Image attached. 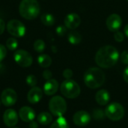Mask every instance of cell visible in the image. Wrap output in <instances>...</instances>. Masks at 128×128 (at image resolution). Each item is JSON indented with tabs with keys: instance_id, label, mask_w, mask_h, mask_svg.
<instances>
[{
	"instance_id": "8",
	"label": "cell",
	"mask_w": 128,
	"mask_h": 128,
	"mask_svg": "<svg viewBox=\"0 0 128 128\" xmlns=\"http://www.w3.org/2000/svg\"><path fill=\"white\" fill-rule=\"evenodd\" d=\"M14 58L15 62L22 68L30 67L33 62V58L31 54L23 50H16L14 55Z\"/></svg>"
},
{
	"instance_id": "33",
	"label": "cell",
	"mask_w": 128,
	"mask_h": 128,
	"mask_svg": "<svg viewBox=\"0 0 128 128\" xmlns=\"http://www.w3.org/2000/svg\"><path fill=\"white\" fill-rule=\"evenodd\" d=\"M5 28V23L2 19H0V35L4 32Z\"/></svg>"
},
{
	"instance_id": "31",
	"label": "cell",
	"mask_w": 128,
	"mask_h": 128,
	"mask_svg": "<svg viewBox=\"0 0 128 128\" xmlns=\"http://www.w3.org/2000/svg\"><path fill=\"white\" fill-rule=\"evenodd\" d=\"M73 76V71L70 69H65L63 71V76L67 79V80H70Z\"/></svg>"
},
{
	"instance_id": "27",
	"label": "cell",
	"mask_w": 128,
	"mask_h": 128,
	"mask_svg": "<svg viewBox=\"0 0 128 128\" xmlns=\"http://www.w3.org/2000/svg\"><path fill=\"white\" fill-rule=\"evenodd\" d=\"M56 32L57 33V34L58 36H64L67 32V27L64 26H58L56 29Z\"/></svg>"
},
{
	"instance_id": "19",
	"label": "cell",
	"mask_w": 128,
	"mask_h": 128,
	"mask_svg": "<svg viewBox=\"0 0 128 128\" xmlns=\"http://www.w3.org/2000/svg\"><path fill=\"white\" fill-rule=\"evenodd\" d=\"M68 40L70 44H74V45H76V44H79L81 42L82 37H81V34L79 32H77L76 31L73 30L68 34Z\"/></svg>"
},
{
	"instance_id": "7",
	"label": "cell",
	"mask_w": 128,
	"mask_h": 128,
	"mask_svg": "<svg viewBox=\"0 0 128 128\" xmlns=\"http://www.w3.org/2000/svg\"><path fill=\"white\" fill-rule=\"evenodd\" d=\"M7 30L13 36L23 37L26 34V27L23 23L17 20H10L7 23Z\"/></svg>"
},
{
	"instance_id": "18",
	"label": "cell",
	"mask_w": 128,
	"mask_h": 128,
	"mask_svg": "<svg viewBox=\"0 0 128 128\" xmlns=\"http://www.w3.org/2000/svg\"><path fill=\"white\" fill-rule=\"evenodd\" d=\"M52 121V116L50 113L47 112H40L38 116V122L42 125L50 124Z\"/></svg>"
},
{
	"instance_id": "13",
	"label": "cell",
	"mask_w": 128,
	"mask_h": 128,
	"mask_svg": "<svg viewBox=\"0 0 128 128\" xmlns=\"http://www.w3.org/2000/svg\"><path fill=\"white\" fill-rule=\"evenodd\" d=\"M81 23V19L80 16L75 13H70L68 14L64 18V25L70 29L76 28Z\"/></svg>"
},
{
	"instance_id": "24",
	"label": "cell",
	"mask_w": 128,
	"mask_h": 128,
	"mask_svg": "<svg viewBox=\"0 0 128 128\" xmlns=\"http://www.w3.org/2000/svg\"><path fill=\"white\" fill-rule=\"evenodd\" d=\"M34 50L38 52H42L45 49V43L43 40L38 39L34 43Z\"/></svg>"
},
{
	"instance_id": "25",
	"label": "cell",
	"mask_w": 128,
	"mask_h": 128,
	"mask_svg": "<svg viewBox=\"0 0 128 128\" xmlns=\"http://www.w3.org/2000/svg\"><path fill=\"white\" fill-rule=\"evenodd\" d=\"M105 116H106L105 111H104L103 110H100V109H97V110H94L93 114H92V117L95 120L104 119L105 118Z\"/></svg>"
},
{
	"instance_id": "4",
	"label": "cell",
	"mask_w": 128,
	"mask_h": 128,
	"mask_svg": "<svg viewBox=\"0 0 128 128\" xmlns=\"http://www.w3.org/2000/svg\"><path fill=\"white\" fill-rule=\"evenodd\" d=\"M62 94L67 98L74 99L77 98L81 92L80 86L74 80H64L60 87Z\"/></svg>"
},
{
	"instance_id": "2",
	"label": "cell",
	"mask_w": 128,
	"mask_h": 128,
	"mask_svg": "<svg viewBox=\"0 0 128 128\" xmlns=\"http://www.w3.org/2000/svg\"><path fill=\"white\" fill-rule=\"evenodd\" d=\"M105 74L98 68H91L84 75L85 84L92 89H96L103 86L105 82Z\"/></svg>"
},
{
	"instance_id": "28",
	"label": "cell",
	"mask_w": 128,
	"mask_h": 128,
	"mask_svg": "<svg viewBox=\"0 0 128 128\" xmlns=\"http://www.w3.org/2000/svg\"><path fill=\"white\" fill-rule=\"evenodd\" d=\"M121 61L123 64H128V50H124L121 55Z\"/></svg>"
},
{
	"instance_id": "10",
	"label": "cell",
	"mask_w": 128,
	"mask_h": 128,
	"mask_svg": "<svg viewBox=\"0 0 128 128\" xmlns=\"http://www.w3.org/2000/svg\"><path fill=\"white\" fill-rule=\"evenodd\" d=\"M91 118L92 117L88 112L84 110H80V111L76 112L74 115L73 122L76 125L83 127V126H86L87 124H88V123L91 121Z\"/></svg>"
},
{
	"instance_id": "15",
	"label": "cell",
	"mask_w": 128,
	"mask_h": 128,
	"mask_svg": "<svg viewBox=\"0 0 128 128\" xmlns=\"http://www.w3.org/2000/svg\"><path fill=\"white\" fill-rule=\"evenodd\" d=\"M42 96H43L42 90L40 88L34 86V87H32L28 92L27 99L29 103L34 104L38 103L41 100Z\"/></svg>"
},
{
	"instance_id": "38",
	"label": "cell",
	"mask_w": 128,
	"mask_h": 128,
	"mask_svg": "<svg viewBox=\"0 0 128 128\" xmlns=\"http://www.w3.org/2000/svg\"><path fill=\"white\" fill-rule=\"evenodd\" d=\"M127 1H128V0H127Z\"/></svg>"
},
{
	"instance_id": "12",
	"label": "cell",
	"mask_w": 128,
	"mask_h": 128,
	"mask_svg": "<svg viewBox=\"0 0 128 128\" xmlns=\"http://www.w3.org/2000/svg\"><path fill=\"white\" fill-rule=\"evenodd\" d=\"M122 24V17L117 14H112L106 20V26L111 32H117Z\"/></svg>"
},
{
	"instance_id": "30",
	"label": "cell",
	"mask_w": 128,
	"mask_h": 128,
	"mask_svg": "<svg viewBox=\"0 0 128 128\" xmlns=\"http://www.w3.org/2000/svg\"><path fill=\"white\" fill-rule=\"evenodd\" d=\"M114 38H115V40H116V41H118V42H122V41L124 40V34H123L122 32L117 31V32H116V33H115V34H114Z\"/></svg>"
},
{
	"instance_id": "32",
	"label": "cell",
	"mask_w": 128,
	"mask_h": 128,
	"mask_svg": "<svg viewBox=\"0 0 128 128\" xmlns=\"http://www.w3.org/2000/svg\"><path fill=\"white\" fill-rule=\"evenodd\" d=\"M52 72H51L50 70H45L43 72V77H44L45 80H50V79L52 78Z\"/></svg>"
},
{
	"instance_id": "1",
	"label": "cell",
	"mask_w": 128,
	"mask_h": 128,
	"mask_svg": "<svg viewBox=\"0 0 128 128\" xmlns=\"http://www.w3.org/2000/svg\"><path fill=\"white\" fill-rule=\"evenodd\" d=\"M119 58V52L117 49L110 45L102 46L96 53L95 62L102 68L113 67Z\"/></svg>"
},
{
	"instance_id": "35",
	"label": "cell",
	"mask_w": 128,
	"mask_h": 128,
	"mask_svg": "<svg viewBox=\"0 0 128 128\" xmlns=\"http://www.w3.org/2000/svg\"><path fill=\"white\" fill-rule=\"evenodd\" d=\"M29 128H38V124L37 122L32 121L31 122H29Z\"/></svg>"
},
{
	"instance_id": "11",
	"label": "cell",
	"mask_w": 128,
	"mask_h": 128,
	"mask_svg": "<svg viewBox=\"0 0 128 128\" xmlns=\"http://www.w3.org/2000/svg\"><path fill=\"white\" fill-rule=\"evenodd\" d=\"M18 116L14 110L8 109L3 114V122L4 124L9 128H14L18 122Z\"/></svg>"
},
{
	"instance_id": "29",
	"label": "cell",
	"mask_w": 128,
	"mask_h": 128,
	"mask_svg": "<svg viewBox=\"0 0 128 128\" xmlns=\"http://www.w3.org/2000/svg\"><path fill=\"white\" fill-rule=\"evenodd\" d=\"M7 54V50L4 46L0 44V62L5 58Z\"/></svg>"
},
{
	"instance_id": "20",
	"label": "cell",
	"mask_w": 128,
	"mask_h": 128,
	"mask_svg": "<svg viewBox=\"0 0 128 128\" xmlns=\"http://www.w3.org/2000/svg\"><path fill=\"white\" fill-rule=\"evenodd\" d=\"M38 62L39 65L42 68H48L52 64V58H50V56L46 55V54H42L40 55L38 57Z\"/></svg>"
},
{
	"instance_id": "6",
	"label": "cell",
	"mask_w": 128,
	"mask_h": 128,
	"mask_svg": "<svg viewBox=\"0 0 128 128\" xmlns=\"http://www.w3.org/2000/svg\"><path fill=\"white\" fill-rule=\"evenodd\" d=\"M106 117L109 119L117 122L123 118L124 116V109L118 103H112L110 104L105 110Z\"/></svg>"
},
{
	"instance_id": "16",
	"label": "cell",
	"mask_w": 128,
	"mask_h": 128,
	"mask_svg": "<svg viewBox=\"0 0 128 128\" xmlns=\"http://www.w3.org/2000/svg\"><path fill=\"white\" fill-rule=\"evenodd\" d=\"M58 89V82L54 79H50L47 80L44 86V92L46 95L55 94Z\"/></svg>"
},
{
	"instance_id": "17",
	"label": "cell",
	"mask_w": 128,
	"mask_h": 128,
	"mask_svg": "<svg viewBox=\"0 0 128 128\" xmlns=\"http://www.w3.org/2000/svg\"><path fill=\"white\" fill-rule=\"evenodd\" d=\"M95 100L97 103L100 106L107 105L110 100V95L108 91L105 89H101L98 91L95 95Z\"/></svg>"
},
{
	"instance_id": "37",
	"label": "cell",
	"mask_w": 128,
	"mask_h": 128,
	"mask_svg": "<svg viewBox=\"0 0 128 128\" xmlns=\"http://www.w3.org/2000/svg\"></svg>"
},
{
	"instance_id": "36",
	"label": "cell",
	"mask_w": 128,
	"mask_h": 128,
	"mask_svg": "<svg viewBox=\"0 0 128 128\" xmlns=\"http://www.w3.org/2000/svg\"><path fill=\"white\" fill-rule=\"evenodd\" d=\"M124 33H125V35L128 38V24L124 27Z\"/></svg>"
},
{
	"instance_id": "26",
	"label": "cell",
	"mask_w": 128,
	"mask_h": 128,
	"mask_svg": "<svg viewBox=\"0 0 128 128\" xmlns=\"http://www.w3.org/2000/svg\"><path fill=\"white\" fill-rule=\"evenodd\" d=\"M26 83L31 87H34L37 84V78L34 75H28L26 77Z\"/></svg>"
},
{
	"instance_id": "21",
	"label": "cell",
	"mask_w": 128,
	"mask_h": 128,
	"mask_svg": "<svg viewBox=\"0 0 128 128\" xmlns=\"http://www.w3.org/2000/svg\"><path fill=\"white\" fill-rule=\"evenodd\" d=\"M50 128H69V126L66 119L63 116H60L51 124Z\"/></svg>"
},
{
	"instance_id": "3",
	"label": "cell",
	"mask_w": 128,
	"mask_h": 128,
	"mask_svg": "<svg viewBox=\"0 0 128 128\" xmlns=\"http://www.w3.org/2000/svg\"><path fill=\"white\" fill-rule=\"evenodd\" d=\"M19 12L26 20H34L40 14V4L37 0H22L19 6Z\"/></svg>"
},
{
	"instance_id": "22",
	"label": "cell",
	"mask_w": 128,
	"mask_h": 128,
	"mask_svg": "<svg viewBox=\"0 0 128 128\" xmlns=\"http://www.w3.org/2000/svg\"><path fill=\"white\" fill-rule=\"evenodd\" d=\"M40 20H41L42 23L46 26H51L55 22V18H54L53 15H52L51 14H48V13L44 14L41 16Z\"/></svg>"
},
{
	"instance_id": "34",
	"label": "cell",
	"mask_w": 128,
	"mask_h": 128,
	"mask_svg": "<svg viewBox=\"0 0 128 128\" xmlns=\"http://www.w3.org/2000/svg\"><path fill=\"white\" fill-rule=\"evenodd\" d=\"M123 78L124 81L128 83V66L124 69V73H123Z\"/></svg>"
},
{
	"instance_id": "9",
	"label": "cell",
	"mask_w": 128,
	"mask_h": 128,
	"mask_svg": "<svg viewBox=\"0 0 128 128\" xmlns=\"http://www.w3.org/2000/svg\"><path fill=\"white\" fill-rule=\"evenodd\" d=\"M17 100V94L12 88H6L1 94V101L5 106H14Z\"/></svg>"
},
{
	"instance_id": "14",
	"label": "cell",
	"mask_w": 128,
	"mask_h": 128,
	"mask_svg": "<svg viewBox=\"0 0 128 128\" xmlns=\"http://www.w3.org/2000/svg\"><path fill=\"white\" fill-rule=\"evenodd\" d=\"M19 117L25 122H32L36 116L34 110L29 106H23L19 110Z\"/></svg>"
},
{
	"instance_id": "5",
	"label": "cell",
	"mask_w": 128,
	"mask_h": 128,
	"mask_svg": "<svg viewBox=\"0 0 128 128\" xmlns=\"http://www.w3.org/2000/svg\"><path fill=\"white\" fill-rule=\"evenodd\" d=\"M49 109L53 116H63L67 110V103L61 96H54L49 102Z\"/></svg>"
},
{
	"instance_id": "23",
	"label": "cell",
	"mask_w": 128,
	"mask_h": 128,
	"mask_svg": "<svg viewBox=\"0 0 128 128\" xmlns=\"http://www.w3.org/2000/svg\"><path fill=\"white\" fill-rule=\"evenodd\" d=\"M6 47L10 50H15L18 47V42L14 38H9L6 41Z\"/></svg>"
}]
</instances>
